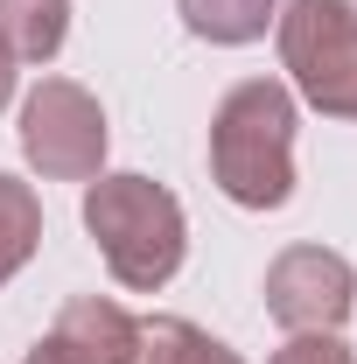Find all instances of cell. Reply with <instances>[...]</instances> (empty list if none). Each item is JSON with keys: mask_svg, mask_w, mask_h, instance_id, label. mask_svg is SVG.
Segmentation results:
<instances>
[{"mask_svg": "<svg viewBox=\"0 0 357 364\" xmlns=\"http://www.w3.org/2000/svg\"><path fill=\"white\" fill-rule=\"evenodd\" d=\"M211 182L245 210H280L294 196V98L273 77H245L211 112Z\"/></svg>", "mask_w": 357, "mask_h": 364, "instance_id": "obj_1", "label": "cell"}, {"mask_svg": "<svg viewBox=\"0 0 357 364\" xmlns=\"http://www.w3.org/2000/svg\"><path fill=\"white\" fill-rule=\"evenodd\" d=\"M85 231L98 238L112 280L134 287V294L169 287L176 267H182V245H189L182 203L147 176H98L91 196H85Z\"/></svg>", "mask_w": 357, "mask_h": 364, "instance_id": "obj_2", "label": "cell"}, {"mask_svg": "<svg viewBox=\"0 0 357 364\" xmlns=\"http://www.w3.org/2000/svg\"><path fill=\"white\" fill-rule=\"evenodd\" d=\"M280 63L315 112L357 119V0H294L280 14Z\"/></svg>", "mask_w": 357, "mask_h": 364, "instance_id": "obj_3", "label": "cell"}, {"mask_svg": "<svg viewBox=\"0 0 357 364\" xmlns=\"http://www.w3.org/2000/svg\"><path fill=\"white\" fill-rule=\"evenodd\" d=\"M21 154L43 168L49 182H91L105 161V112L85 85L70 77H43L21 105Z\"/></svg>", "mask_w": 357, "mask_h": 364, "instance_id": "obj_4", "label": "cell"}, {"mask_svg": "<svg viewBox=\"0 0 357 364\" xmlns=\"http://www.w3.org/2000/svg\"><path fill=\"white\" fill-rule=\"evenodd\" d=\"M357 301V273L343 252H322V245H287L267 267V316L294 336L309 329H336Z\"/></svg>", "mask_w": 357, "mask_h": 364, "instance_id": "obj_5", "label": "cell"}, {"mask_svg": "<svg viewBox=\"0 0 357 364\" xmlns=\"http://www.w3.org/2000/svg\"><path fill=\"white\" fill-rule=\"evenodd\" d=\"M134 350L140 322L105 294H78V301H63V316L49 322V336L21 364H134Z\"/></svg>", "mask_w": 357, "mask_h": 364, "instance_id": "obj_6", "label": "cell"}, {"mask_svg": "<svg viewBox=\"0 0 357 364\" xmlns=\"http://www.w3.org/2000/svg\"><path fill=\"white\" fill-rule=\"evenodd\" d=\"M70 36V0H0V43L7 56L49 63Z\"/></svg>", "mask_w": 357, "mask_h": 364, "instance_id": "obj_7", "label": "cell"}, {"mask_svg": "<svg viewBox=\"0 0 357 364\" xmlns=\"http://www.w3.org/2000/svg\"><path fill=\"white\" fill-rule=\"evenodd\" d=\"M134 364H245V358H238L231 343H218L211 329L182 322V316H147V322H140Z\"/></svg>", "mask_w": 357, "mask_h": 364, "instance_id": "obj_8", "label": "cell"}, {"mask_svg": "<svg viewBox=\"0 0 357 364\" xmlns=\"http://www.w3.org/2000/svg\"><path fill=\"white\" fill-rule=\"evenodd\" d=\"M36 245H43V203H36V189L0 176V287L36 259Z\"/></svg>", "mask_w": 357, "mask_h": 364, "instance_id": "obj_9", "label": "cell"}, {"mask_svg": "<svg viewBox=\"0 0 357 364\" xmlns=\"http://www.w3.org/2000/svg\"><path fill=\"white\" fill-rule=\"evenodd\" d=\"M176 7L203 43H252L267 36V21H280V0H176Z\"/></svg>", "mask_w": 357, "mask_h": 364, "instance_id": "obj_10", "label": "cell"}, {"mask_svg": "<svg viewBox=\"0 0 357 364\" xmlns=\"http://www.w3.org/2000/svg\"><path fill=\"white\" fill-rule=\"evenodd\" d=\"M273 364H357L351 343L336 336V329H309V336H294V343H280Z\"/></svg>", "mask_w": 357, "mask_h": 364, "instance_id": "obj_11", "label": "cell"}, {"mask_svg": "<svg viewBox=\"0 0 357 364\" xmlns=\"http://www.w3.org/2000/svg\"><path fill=\"white\" fill-rule=\"evenodd\" d=\"M14 98V56H7V43H0V105Z\"/></svg>", "mask_w": 357, "mask_h": 364, "instance_id": "obj_12", "label": "cell"}]
</instances>
